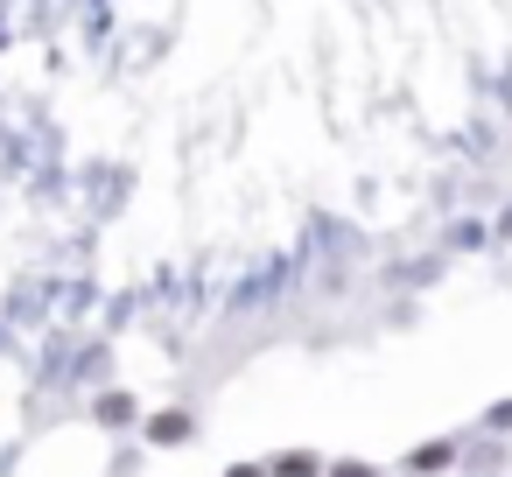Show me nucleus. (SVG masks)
<instances>
[{
	"label": "nucleus",
	"mask_w": 512,
	"mask_h": 477,
	"mask_svg": "<svg viewBox=\"0 0 512 477\" xmlns=\"http://www.w3.org/2000/svg\"><path fill=\"white\" fill-rule=\"evenodd\" d=\"M232 477H260V470H246V463H239V470H232Z\"/></svg>",
	"instance_id": "6"
},
{
	"label": "nucleus",
	"mask_w": 512,
	"mask_h": 477,
	"mask_svg": "<svg viewBox=\"0 0 512 477\" xmlns=\"http://www.w3.org/2000/svg\"><path fill=\"white\" fill-rule=\"evenodd\" d=\"M274 470H281V477H316V456H309V449H302V456H281V463H274Z\"/></svg>",
	"instance_id": "3"
},
{
	"label": "nucleus",
	"mask_w": 512,
	"mask_h": 477,
	"mask_svg": "<svg viewBox=\"0 0 512 477\" xmlns=\"http://www.w3.org/2000/svg\"><path fill=\"white\" fill-rule=\"evenodd\" d=\"M505 232H512V211H505Z\"/></svg>",
	"instance_id": "7"
},
{
	"label": "nucleus",
	"mask_w": 512,
	"mask_h": 477,
	"mask_svg": "<svg viewBox=\"0 0 512 477\" xmlns=\"http://www.w3.org/2000/svg\"><path fill=\"white\" fill-rule=\"evenodd\" d=\"M148 435H155V442H183V435H190V414H155Z\"/></svg>",
	"instance_id": "2"
},
{
	"label": "nucleus",
	"mask_w": 512,
	"mask_h": 477,
	"mask_svg": "<svg viewBox=\"0 0 512 477\" xmlns=\"http://www.w3.org/2000/svg\"><path fill=\"white\" fill-rule=\"evenodd\" d=\"M449 456H456L449 442H428V449H414V456H407V470H414V477H428V470H449Z\"/></svg>",
	"instance_id": "1"
},
{
	"label": "nucleus",
	"mask_w": 512,
	"mask_h": 477,
	"mask_svg": "<svg viewBox=\"0 0 512 477\" xmlns=\"http://www.w3.org/2000/svg\"><path fill=\"white\" fill-rule=\"evenodd\" d=\"M330 477H372V470H365V463H337Z\"/></svg>",
	"instance_id": "5"
},
{
	"label": "nucleus",
	"mask_w": 512,
	"mask_h": 477,
	"mask_svg": "<svg viewBox=\"0 0 512 477\" xmlns=\"http://www.w3.org/2000/svg\"><path fill=\"white\" fill-rule=\"evenodd\" d=\"M127 414H134V400H127V393H113V400H99V421H127Z\"/></svg>",
	"instance_id": "4"
}]
</instances>
